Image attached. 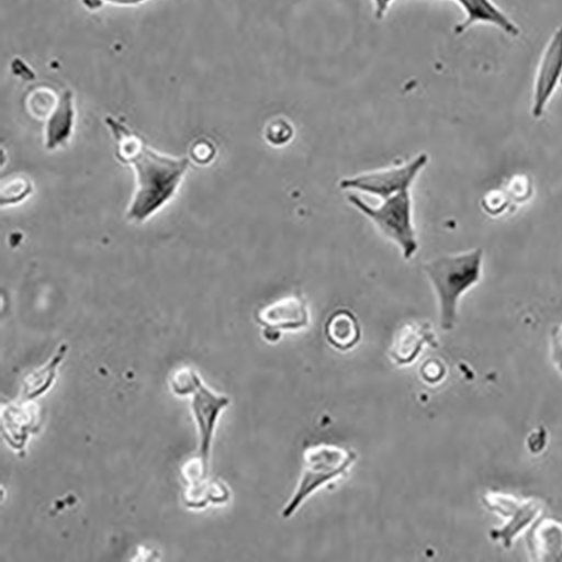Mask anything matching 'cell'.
I'll return each mask as SVG.
<instances>
[{"mask_svg":"<svg viewBox=\"0 0 562 562\" xmlns=\"http://www.w3.org/2000/svg\"><path fill=\"white\" fill-rule=\"evenodd\" d=\"M105 123L116 139L117 158L135 173L136 187L126 216L144 223L175 198L191 160L158 153L121 120L109 116Z\"/></svg>","mask_w":562,"mask_h":562,"instance_id":"1","label":"cell"},{"mask_svg":"<svg viewBox=\"0 0 562 562\" xmlns=\"http://www.w3.org/2000/svg\"><path fill=\"white\" fill-rule=\"evenodd\" d=\"M483 257V249H476L456 256H443L425 265L439 299L442 330H453L460 297L482 278Z\"/></svg>","mask_w":562,"mask_h":562,"instance_id":"2","label":"cell"},{"mask_svg":"<svg viewBox=\"0 0 562 562\" xmlns=\"http://www.w3.org/2000/svg\"><path fill=\"white\" fill-rule=\"evenodd\" d=\"M356 460L355 451L337 445L318 443L306 448L296 491L281 513V517H293L313 493L346 475Z\"/></svg>","mask_w":562,"mask_h":562,"instance_id":"3","label":"cell"},{"mask_svg":"<svg viewBox=\"0 0 562 562\" xmlns=\"http://www.w3.org/2000/svg\"><path fill=\"white\" fill-rule=\"evenodd\" d=\"M348 201L400 246L406 260L415 255L417 241L412 223V201L408 192L384 200V204L379 209L371 207L357 195H349Z\"/></svg>","mask_w":562,"mask_h":562,"instance_id":"4","label":"cell"},{"mask_svg":"<svg viewBox=\"0 0 562 562\" xmlns=\"http://www.w3.org/2000/svg\"><path fill=\"white\" fill-rule=\"evenodd\" d=\"M428 161V155L422 154L403 167L346 178L341 180L340 187L342 190H358L387 200L398 193L408 192Z\"/></svg>","mask_w":562,"mask_h":562,"instance_id":"5","label":"cell"},{"mask_svg":"<svg viewBox=\"0 0 562 562\" xmlns=\"http://www.w3.org/2000/svg\"><path fill=\"white\" fill-rule=\"evenodd\" d=\"M485 506L496 512L506 524L503 528L492 531V539L501 541L505 548H510L514 538L536 520L541 504L536 499H521L513 495L488 492L483 496Z\"/></svg>","mask_w":562,"mask_h":562,"instance_id":"6","label":"cell"},{"mask_svg":"<svg viewBox=\"0 0 562 562\" xmlns=\"http://www.w3.org/2000/svg\"><path fill=\"white\" fill-rule=\"evenodd\" d=\"M395 0H371L373 16L382 21L389 14ZM464 12V20L454 27L461 35L476 24H492L506 34L519 36V26L515 25L492 0H453Z\"/></svg>","mask_w":562,"mask_h":562,"instance_id":"7","label":"cell"},{"mask_svg":"<svg viewBox=\"0 0 562 562\" xmlns=\"http://www.w3.org/2000/svg\"><path fill=\"white\" fill-rule=\"evenodd\" d=\"M256 321L263 327L265 338L276 342L281 331L304 329L310 324V312L303 297L291 295L261 307Z\"/></svg>","mask_w":562,"mask_h":562,"instance_id":"8","label":"cell"},{"mask_svg":"<svg viewBox=\"0 0 562 562\" xmlns=\"http://www.w3.org/2000/svg\"><path fill=\"white\" fill-rule=\"evenodd\" d=\"M562 79V26L552 34L541 58L533 93L532 116L540 119Z\"/></svg>","mask_w":562,"mask_h":562,"instance_id":"9","label":"cell"},{"mask_svg":"<svg viewBox=\"0 0 562 562\" xmlns=\"http://www.w3.org/2000/svg\"><path fill=\"white\" fill-rule=\"evenodd\" d=\"M193 412L200 432V457L209 467L211 448L217 419L222 411L227 407L229 400L210 391L200 380L193 392Z\"/></svg>","mask_w":562,"mask_h":562,"instance_id":"10","label":"cell"},{"mask_svg":"<svg viewBox=\"0 0 562 562\" xmlns=\"http://www.w3.org/2000/svg\"><path fill=\"white\" fill-rule=\"evenodd\" d=\"M41 411L29 401L4 404L2 407V432L7 442L15 450L25 448L29 436L41 427Z\"/></svg>","mask_w":562,"mask_h":562,"instance_id":"11","label":"cell"},{"mask_svg":"<svg viewBox=\"0 0 562 562\" xmlns=\"http://www.w3.org/2000/svg\"><path fill=\"white\" fill-rule=\"evenodd\" d=\"M76 124L75 98L71 90L66 89L58 97L48 117L44 131L46 150L55 151L68 145Z\"/></svg>","mask_w":562,"mask_h":562,"instance_id":"12","label":"cell"},{"mask_svg":"<svg viewBox=\"0 0 562 562\" xmlns=\"http://www.w3.org/2000/svg\"><path fill=\"white\" fill-rule=\"evenodd\" d=\"M426 346L438 347L430 323L411 322L396 334L390 355L398 366H405L414 362Z\"/></svg>","mask_w":562,"mask_h":562,"instance_id":"13","label":"cell"},{"mask_svg":"<svg viewBox=\"0 0 562 562\" xmlns=\"http://www.w3.org/2000/svg\"><path fill=\"white\" fill-rule=\"evenodd\" d=\"M527 546L535 561L562 562V520L539 519L527 535Z\"/></svg>","mask_w":562,"mask_h":562,"instance_id":"14","label":"cell"},{"mask_svg":"<svg viewBox=\"0 0 562 562\" xmlns=\"http://www.w3.org/2000/svg\"><path fill=\"white\" fill-rule=\"evenodd\" d=\"M324 331L326 340L340 351L351 350L361 339V330L357 317L345 308L336 311L327 318Z\"/></svg>","mask_w":562,"mask_h":562,"instance_id":"15","label":"cell"},{"mask_svg":"<svg viewBox=\"0 0 562 562\" xmlns=\"http://www.w3.org/2000/svg\"><path fill=\"white\" fill-rule=\"evenodd\" d=\"M67 351L68 346L63 345L48 363L31 372L29 376L25 378L23 381L22 401L32 402L52 389L56 381L58 367L63 362Z\"/></svg>","mask_w":562,"mask_h":562,"instance_id":"16","label":"cell"},{"mask_svg":"<svg viewBox=\"0 0 562 562\" xmlns=\"http://www.w3.org/2000/svg\"><path fill=\"white\" fill-rule=\"evenodd\" d=\"M187 485L189 487L183 496L187 507L203 508L210 503L223 504L229 499L227 487L218 481L210 480L209 476Z\"/></svg>","mask_w":562,"mask_h":562,"instance_id":"17","label":"cell"},{"mask_svg":"<svg viewBox=\"0 0 562 562\" xmlns=\"http://www.w3.org/2000/svg\"><path fill=\"white\" fill-rule=\"evenodd\" d=\"M265 135L271 146L283 147L292 139L294 128L286 120L277 119L268 124Z\"/></svg>","mask_w":562,"mask_h":562,"instance_id":"18","label":"cell"},{"mask_svg":"<svg viewBox=\"0 0 562 562\" xmlns=\"http://www.w3.org/2000/svg\"><path fill=\"white\" fill-rule=\"evenodd\" d=\"M200 380L194 370L182 368L176 371L171 379L173 393L178 396L192 395Z\"/></svg>","mask_w":562,"mask_h":562,"instance_id":"19","label":"cell"},{"mask_svg":"<svg viewBox=\"0 0 562 562\" xmlns=\"http://www.w3.org/2000/svg\"><path fill=\"white\" fill-rule=\"evenodd\" d=\"M32 190V184L26 179H13L2 190V205H13L25 200Z\"/></svg>","mask_w":562,"mask_h":562,"instance_id":"20","label":"cell"},{"mask_svg":"<svg viewBox=\"0 0 562 562\" xmlns=\"http://www.w3.org/2000/svg\"><path fill=\"white\" fill-rule=\"evenodd\" d=\"M551 359L554 367L562 373V323L551 333Z\"/></svg>","mask_w":562,"mask_h":562,"instance_id":"21","label":"cell"},{"mask_svg":"<svg viewBox=\"0 0 562 562\" xmlns=\"http://www.w3.org/2000/svg\"><path fill=\"white\" fill-rule=\"evenodd\" d=\"M194 159L198 164H209L215 156V150L211 144L202 143L193 150Z\"/></svg>","mask_w":562,"mask_h":562,"instance_id":"22","label":"cell"},{"mask_svg":"<svg viewBox=\"0 0 562 562\" xmlns=\"http://www.w3.org/2000/svg\"><path fill=\"white\" fill-rule=\"evenodd\" d=\"M102 2L120 7H133L147 2V0H102Z\"/></svg>","mask_w":562,"mask_h":562,"instance_id":"23","label":"cell"}]
</instances>
